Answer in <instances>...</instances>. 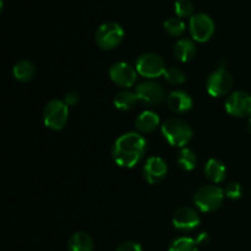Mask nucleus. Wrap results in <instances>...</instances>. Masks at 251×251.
Returning <instances> with one entry per match:
<instances>
[{"instance_id": "nucleus-1", "label": "nucleus", "mask_w": 251, "mask_h": 251, "mask_svg": "<svg viewBox=\"0 0 251 251\" xmlns=\"http://www.w3.org/2000/svg\"><path fill=\"white\" fill-rule=\"evenodd\" d=\"M147 141L141 134L126 132L115 140L112 147V157L122 168H134L146 154Z\"/></svg>"}, {"instance_id": "nucleus-2", "label": "nucleus", "mask_w": 251, "mask_h": 251, "mask_svg": "<svg viewBox=\"0 0 251 251\" xmlns=\"http://www.w3.org/2000/svg\"><path fill=\"white\" fill-rule=\"evenodd\" d=\"M161 131L166 141L171 146L185 147L193 139V129L185 120L180 118H169L161 126Z\"/></svg>"}, {"instance_id": "nucleus-3", "label": "nucleus", "mask_w": 251, "mask_h": 251, "mask_svg": "<svg viewBox=\"0 0 251 251\" xmlns=\"http://www.w3.org/2000/svg\"><path fill=\"white\" fill-rule=\"evenodd\" d=\"M225 196V190L216 184L205 185L195 193L194 203L201 212H213L221 207Z\"/></svg>"}, {"instance_id": "nucleus-4", "label": "nucleus", "mask_w": 251, "mask_h": 251, "mask_svg": "<svg viewBox=\"0 0 251 251\" xmlns=\"http://www.w3.org/2000/svg\"><path fill=\"white\" fill-rule=\"evenodd\" d=\"M125 36L124 28L118 22L108 21L100 25L95 33V41L100 48L110 50L119 46Z\"/></svg>"}, {"instance_id": "nucleus-5", "label": "nucleus", "mask_w": 251, "mask_h": 251, "mask_svg": "<svg viewBox=\"0 0 251 251\" xmlns=\"http://www.w3.org/2000/svg\"><path fill=\"white\" fill-rule=\"evenodd\" d=\"M69 120V107L60 100H51L43 110V122L51 130H61Z\"/></svg>"}, {"instance_id": "nucleus-6", "label": "nucleus", "mask_w": 251, "mask_h": 251, "mask_svg": "<svg viewBox=\"0 0 251 251\" xmlns=\"http://www.w3.org/2000/svg\"><path fill=\"white\" fill-rule=\"evenodd\" d=\"M136 71L146 78H157L164 75L167 66L161 55L156 53H144L137 58Z\"/></svg>"}, {"instance_id": "nucleus-7", "label": "nucleus", "mask_w": 251, "mask_h": 251, "mask_svg": "<svg viewBox=\"0 0 251 251\" xmlns=\"http://www.w3.org/2000/svg\"><path fill=\"white\" fill-rule=\"evenodd\" d=\"M215 22L210 15L205 12H198L190 17L189 21V29L194 41L199 43H205L212 38L215 33Z\"/></svg>"}, {"instance_id": "nucleus-8", "label": "nucleus", "mask_w": 251, "mask_h": 251, "mask_svg": "<svg viewBox=\"0 0 251 251\" xmlns=\"http://www.w3.org/2000/svg\"><path fill=\"white\" fill-rule=\"evenodd\" d=\"M139 102H141L147 107H153V105L161 104L162 102L167 100L166 90L159 82L153 80L145 81L137 85L135 88Z\"/></svg>"}, {"instance_id": "nucleus-9", "label": "nucleus", "mask_w": 251, "mask_h": 251, "mask_svg": "<svg viewBox=\"0 0 251 251\" xmlns=\"http://www.w3.org/2000/svg\"><path fill=\"white\" fill-rule=\"evenodd\" d=\"M233 87V76L226 68H218L208 76L206 88L212 97L226 96Z\"/></svg>"}, {"instance_id": "nucleus-10", "label": "nucleus", "mask_w": 251, "mask_h": 251, "mask_svg": "<svg viewBox=\"0 0 251 251\" xmlns=\"http://www.w3.org/2000/svg\"><path fill=\"white\" fill-rule=\"evenodd\" d=\"M225 107L233 117H251V95L245 91H235L228 96Z\"/></svg>"}, {"instance_id": "nucleus-11", "label": "nucleus", "mask_w": 251, "mask_h": 251, "mask_svg": "<svg viewBox=\"0 0 251 251\" xmlns=\"http://www.w3.org/2000/svg\"><path fill=\"white\" fill-rule=\"evenodd\" d=\"M109 77L117 86L122 88H130L136 83L137 71L136 68L125 61L114 63L109 69Z\"/></svg>"}, {"instance_id": "nucleus-12", "label": "nucleus", "mask_w": 251, "mask_h": 251, "mask_svg": "<svg viewBox=\"0 0 251 251\" xmlns=\"http://www.w3.org/2000/svg\"><path fill=\"white\" fill-rule=\"evenodd\" d=\"M168 173V166L166 161L158 156H152L142 167V176L149 184H158L166 178Z\"/></svg>"}, {"instance_id": "nucleus-13", "label": "nucleus", "mask_w": 251, "mask_h": 251, "mask_svg": "<svg viewBox=\"0 0 251 251\" xmlns=\"http://www.w3.org/2000/svg\"><path fill=\"white\" fill-rule=\"evenodd\" d=\"M172 222H173L174 228H176L178 230H181V232H189V230H193L195 229V228H198L201 220L198 211H196L195 208L189 207V206H184V207L178 208V210L174 212Z\"/></svg>"}, {"instance_id": "nucleus-14", "label": "nucleus", "mask_w": 251, "mask_h": 251, "mask_svg": "<svg viewBox=\"0 0 251 251\" xmlns=\"http://www.w3.org/2000/svg\"><path fill=\"white\" fill-rule=\"evenodd\" d=\"M193 98L184 90H174L167 96V105L176 114L188 113L193 108Z\"/></svg>"}, {"instance_id": "nucleus-15", "label": "nucleus", "mask_w": 251, "mask_h": 251, "mask_svg": "<svg viewBox=\"0 0 251 251\" xmlns=\"http://www.w3.org/2000/svg\"><path fill=\"white\" fill-rule=\"evenodd\" d=\"M173 53L176 60H179L180 63H189V61L195 58L198 50H196V46L194 41L189 38H181L174 44Z\"/></svg>"}, {"instance_id": "nucleus-16", "label": "nucleus", "mask_w": 251, "mask_h": 251, "mask_svg": "<svg viewBox=\"0 0 251 251\" xmlns=\"http://www.w3.org/2000/svg\"><path fill=\"white\" fill-rule=\"evenodd\" d=\"M205 176H207V179L210 181H212L213 184H221L226 180V176H227V168H226L225 164L220 161V159L216 158H210L205 164Z\"/></svg>"}, {"instance_id": "nucleus-17", "label": "nucleus", "mask_w": 251, "mask_h": 251, "mask_svg": "<svg viewBox=\"0 0 251 251\" xmlns=\"http://www.w3.org/2000/svg\"><path fill=\"white\" fill-rule=\"evenodd\" d=\"M36 74V65L26 59L19 60L12 66V75H14L15 80L20 81V82H29L31 80H33Z\"/></svg>"}, {"instance_id": "nucleus-18", "label": "nucleus", "mask_w": 251, "mask_h": 251, "mask_svg": "<svg viewBox=\"0 0 251 251\" xmlns=\"http://www.w3.org/2000/svg\"><path fill=\"white\" fill-rule=\"evenodd\" d=\"M135 126L140 132L150 134L159 126V117L153 110H145L135 120Z\"/></svg>"}, {"instance_id": "nucleus-19", "label": "nucleus", "mask_w": 251, "mask_h": 251, "mask_svg": "<svg viewBox=\"0 0 251 251\" xmlns=\"http://www.w3.org/2000/svg\"><path fill=\"white\" fill-rule=\"evenodd\" d=\"M68 249L69 251H93L95 244L90 234L86 232H76L69 239Z\"/></svg>"}, {"instance_id": "nucleus-20", "label": "nucleus", "mask_w": 251, "mask_h": 251, "mask_svg": "<svg viewBox=\"0 0 251 251\" xmlns=\"http://www.w3.org/2000/svg\"><path fill=\"white\" fill-rule=\"evenodd\" d=\"M137 102H139V98H137L136 92L129 90V88L119 91L114 96V100H113L114 107L119 110H124V112L131 110L136 105Z\"/></svg>"}, {"instance_id": "nucleus-21", "label": "nucleus", "mask_w": 251, "mask_h": 251, "mask_svg": "<svg viewBox=\"0 0 251 251\" xmlns=\"http://www.w3.org/2000/svg\"><path fill=\"white\" fill-rule=\"evenodd\" d=\"M176 161H178L179 167H180L181 169H184V171L186 172H190L193 171L196 167V164H198V157H196L195 152H194L193 150L188 149V147H183V149L179 151Z\"/></svg>"}, {"instance_id": "nucleus-22", "label": "nucleus", "mask_w": 251, "mask_h": 251, "mask_svg": "<svg viewBox=\"0 0 251 251\" xmlns=\"http://www.w3.org/2000/svg\"><path fill=\"white\" fill-rule=\"evenodd\" d=\"M164 31L172 37H180L185 32V24L178 16H172L164 21Z\"/></svg>"}, {"instance_id": "nucleus-23", "label": "nucleus", "mask_w": 251, "mask_h": 251, "mask_svg": "<svg viewBox=\"0 0 251 251\" xmlns=\"http://www.w3.org/2000/svg\"><path fill=\"white\" fill-rule=\"evenodd\" d=\"M168 251H199V245L193 238L179 237L171 243Z\"/></svg>"}, {"instance_id": "nucleus-24", "label": "nucleus", "mask_w": 251, "mask_h": 251, "mask_svg": "<svg viewBox=\"0 0 251 251\" xmlns=\"http://www.w3.org/2000/svg\"><path fill=\"white\" fill-rule=\"evenodd\" d=\"M164 78L169 85L173 86H180L186 82V75L181 69L176 68V66H171L167 68L166 73H164Z\"/></svg>"}, {"instance_id": "nucleus-25", "label": "nucleus", "mask_w": 251, "mask_h": 251, "mask_svg": "<svg viewBox=\"0 0 251 251\" xmlns=\"http://www.w3.org/2000/svg\"><path fill=\"white\" fill-rule=\"evenodd\" d=\"M174 11L180 19L191 17L194 15V5L190 0H176L174 2Z\"/></svg>"}, {"instance_id": "nucleus-26", "label": "nucleus", "mask_w": 251, "mask_h": 251, "mask_svg": "<svg viewBox=\"0 0 251 251\" xmlns=\"http://www.w3.org/2000/svg\"><path fill=\"white\" fill-rule=\"evenodd\" d=\"M243 189L239 183H229L225 188V195L230 200H237L242 196Z\"/></svg>"}, {"instance_id": "nucleus-27", "label": "nucleus", "mask_w": 251, "mask_h": 251, "mask_svg": "<svg viewBox=\"0 0 251 251\" xmlns=\"http://www.w3.org/2000/svg\"><path fill=\"white\" fill-rule=\"evenodd\" d=\"M63 100L68 107H73V105H76L80 102V95L76 91H70V92L66 93Z\"/></svg>"}, {"instance_id": "nucleus-28", "label": "nucleus", "mask_w": 251, "mask_h": 251, "mask_svg": "<svg viewBox=\"0 0 251 251\" xmlns=\"http://www.w3.org/2000/svg\"><path fill=\"white\" fill-rule=\"evenodd\" d=\"M115 251H142L141 245L136 242H124L118 247Z\"/></svg>"}, {"instance_id": "nucleus-29", "label": "nucleus", "mask_w": 251, "mask_h": 251, "mask_svg": "<svg viewBox=\"0 0 251 251\" xmlns=\"http://www.w3.org/2000/svg\"><path fill=\"white\" fill-rule=\"evenodd\" d=\"M195 240L196 243H198V245H206L210 242V237H208L207 233H200V234L195 238Z\"/></svg>"}, {"instance_id": "nucleus-30", "label": "nucleus", "mask_w": 251, "mask_h": 251, "mask_svg": "<svg viewBox=\"0 0 251 251\" xmlns=\"http://www.w3.org/2000/svg\"><path fill=\"white\" fill-rule=\"evenodd\" d=\"M248 125H249V131H250V134H251V118H250V120H249V124H248Z\"/></svg>"}]
</instances>
